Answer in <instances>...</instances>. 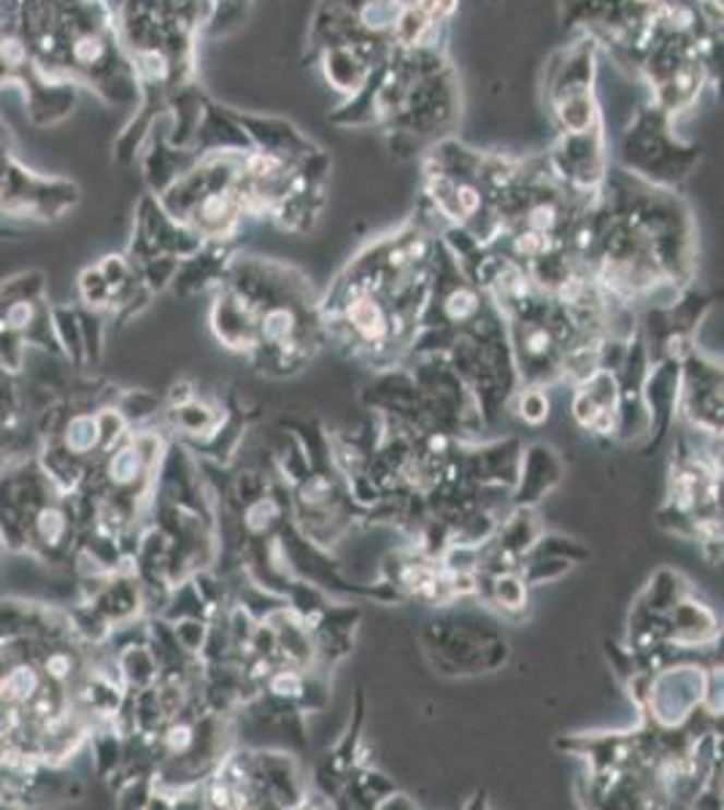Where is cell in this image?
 Masks as SVG:
<instances>
[{"label":"cell","mask_w":724,"mask_h":810,"mask_svg":"<svg viewBox=\"0 0 724 810\" xmlns=\"http://www.w3.org/2000/svg\"><path fill=\"white\" fill-rule=\"evenodd\" d=\"M522 419L539 424L548 416V398L543 395V387H530L522 392Z\"/></svg>","instance_id":"obj_4"},{"label":"cell","mask_w":724,"mask_h":810,"mask_svg":"<svg viewBox=\"0 0 724 810\" xmlns=\"http://www.w3.org/2000/svg\"><path fill=\"white\" fill-rule=\"evenodd\" d=\"M138 470H141V451L124 449L114 457V460H111L109 473H111V479L120 481V484H128V481H133L135 475H138Z\"/></svg>","instance_id":"obj_3"},{"label":"cell","mask_w":724,"mask_h":810,"mask_svg":"<svg viewBox=\"0 0 724 810\" xmlns=\"http://www.w3.org/2000/svg\"><path fill=\"white\" fill-rule=\"evenodd\" d=\"M38 524H41L44 537H49V541L60 537L62 530H65V521H62L60 513H55V511H44L41 519H38Z\"/></svg>","instance_id":"obj_6"},{"label":"cell","mask_w":724,"mask_h":810,"mask_svg":"<svg viewBox=\"0 0 724 810\" xmlns=\"http://www.w3.org/2000/svg\"><path fill=\"white\" fill-rule=\"evenodd\" d=\"M36 687L38 684L31 667H16V670L5 678V689H9L11 697H31Z\"/></svg>","instance_id":"obj_5"},{"label":"cell","mask_w":724,"mask_h":810,"mask_svg":"<svg viewBox=\"0 0 724 810\" xmlns=\"http://www.w3.org/2000/svg\"><path fill=\"white\" fill-rule=\"evenodd\" d=\"M47 670L52 673L55 678H65L68 673H71V660H68L65 654H55V656H49Z\"/></svg>","instance_id":"obj_7"},{"label":"cell","mask_w":724,"mask_h":810,"mask_svg":"<svg viewBox=\"0 0 724 810\" xmlns=\"http://www.w3.org/2000/svg\"><path fill=\"white\" fill-rule=\"evenodd\" d=\"M574 413L587 430L605 435L614 433L616 422H619V387H616L614 376L598 367L592 376L581 382L579 392H576Z\"/></svg>","instance_id":"obj_1"},{"label":"cell","mask_w":724,"mask_h":810,"mask_svg":"<svg viewBox=\"0 0 724 810\" xmlns=\"http://www.w3.org/2000/svg\"><path fill=\"white\" fill-rule=\"evenodd\" d=\"M98 422H93V419H76V422H71V427H68V446H71L73 451H87L93 449L95 440H98Z\"/></svg>","instance_id":"obj_2"}]
</instances>
